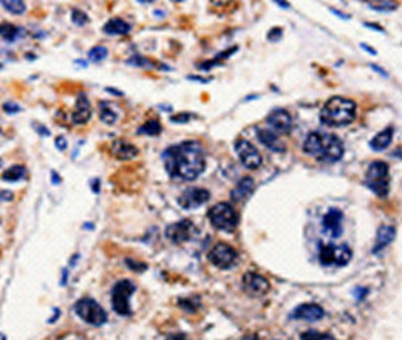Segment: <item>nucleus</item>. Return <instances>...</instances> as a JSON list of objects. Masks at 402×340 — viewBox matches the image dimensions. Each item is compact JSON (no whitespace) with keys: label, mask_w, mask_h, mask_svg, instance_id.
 Here are the masks:
<instances>
[{"label":"nucleus","mask_w":402,"mask_h":340,"mask_svg":"<svg viewBox=\"0 0 402 340\" xmlns=\"http://www.w3.org/2000/svg\"><path fill=\"white\" fill-rule=\"evenodd\" d=\"M235 152L239 155V159L248 170H257L263 164V158H262L259 149L248 139H243V138L237 139Z\"/></svg>","instance_id":"obj_11"},{"label":"nucleus","mask_w":402,"mask_h":340,"mask_svg":"<svg viewBox=\"0 0 402 340\" xmlns=\"http://www.w3.org/2000/svg\"><path fill=\"white\" fill-rule=\"evenodd\" d=\"M351 294H353V297H354L356 300L362 301V300L370 294V289H368V288H363V286H356V288L351 291Z\"/></svg>","instance_id":"obj_38"},{"label":"nucleus","mask_w":402,"mask_h":340,"mask_svg":"<svg viewBox=\"0 0 402 340\" xmlns=\"http://www.w3.org/2000/svg\"><path fill=\"white\" fill-rule=\"evenodd\" d=\"M393 135H394V129H393V127H387V129H383L382 132H379V133L370 141L371 150H374V152H382V150H385V149L391 144Z\"/></svg>","instance_id":"obj_23"},{"label":"nucleus","mask_w":402,"mask_h":340,"mask_svg":"<svg viewBox=\"0 0 402 340\" xmlns=\"http://www.w3.org/2000/svg\"><path fill=\"white\" fill-rule=\"evenodd\" d=\"M353 258V250L346 244H322L319 249V263L322 266H346Z\"/></svg>","instance_id":"obj_8"},{"label":"nucleus","mask_w":402,"mask_h":340,"mask_svg":"<svg viewBox=\"0 0 402 340\" xmlns=\"http://www.w3.org/2000/svg\"><path fill=\"white\" fill-rule=\"evenodd\" d=\"M0 200L2 201H13L14 193L11 190H0Z\"/></svg>","instance_id":"obj_43"},{"label":"nucleus","mask_w":402,"mask_h":340,"mask_svg":"<svg viewBox=\"0 0 402 340\" xmlns=\"http://www.w3.org/2000/svg\"><path fill=\"white\" fill-rule=\"evenodd\" d=\"M34 130L41 135V136H44V138H47V136H51V132H50V129H47L45 126H42V124H34Z\"/></svg>","instance_id":"obj_42"},{"label":"nucleus","mask_w":402,"mask_h":340,"mask_svg":"<svg viewBox=\"0 0 402 340\" xmlns=\"http://www.w3.org/2000/svg\"><path fill=\"white\" fill-rule=\"evenodd\" d=\"M67 280H68V271L64 269V271H62V280H61V284H62V286H67Z\"/></svg>","instance_id":"obj_53"},{"label":"nucleus","mask_w":402,"mask_h":340,"mask_svg":"<svg viewBox=\"0 0 402 340\" xmlns=\"http://www.w3.org/2000/svg\"><path fill=\"white\" fill-rule=\"evenodd\" d=\"M396 238V227L390 226V224H383L377 229L376 232V240H374V246L371 249V252L376 255L379 252H382L388 244H391Z\"/></svg>","instance_id":"obj_19"},{"label":"nucleus","mask_w":402,"mask_h":340,"mask_svg":"<svg viewBox=\"0 0 402 340\" xmlns=\"http://www.w3.org/2000/svg\"><path fill=\"white\" fill-rule=\"evenodd\" d=\"M357 107L353 99L343 96L330 98L320 110L319 119L328 127H345L350 126L357 115Z\"/></svg>","instance_id":"obj_3"},{"label":"nucleus","mask_w":402,"mask_h":340,"mask_svg":"<svg viewBox=\"0 0 402 340\" xmlns=\"http://www.w3.org/2000/svg\"><path fill=\"white\" fill-rule=\"evenodd\" d=\"M237 50H239V47H232V48H229V50H226V51H223V53H220V55H217V58L215 59H212V61H208V62H205V64H201V65H196L199 70H211V68H214L215 65H222L228 58H231L234 53H237Z\"/></svg>","instance_id":"obj_28"},{"label":"nucleus","mask_w":402,"mask_h":340,"mask_svg":"<svg viewBox=\"0 0 402 340\" xmlns=\"http://www.w3.org/2000/svg\"><path fill=\"white\" fill-rule=\"evenodd\" d=\"M330 11H331L333 14L339 16V17H340V19H343V21H350V16H345V14H342L340 11H337V10H334V8H330Z\"/></svg>","instance_id":"obj_50"},{"label":"nucleus","mask_w":402,"mask_h":340,"mask_svg":"<svg viewBox=\"0 0 402 340\" xmlns=\"http://www.w3.org/2000/svg\"><path fill=\"white\" fill-rule=\"evenodd\" d=\"M257 138H259L260 144H263L268 150H271L274 153H285L286 152V144L280 139V136H277V133L274 130L259 129Z\"/></svg>","instance_id":"obj_17"},{"label":"nucleus","mask_w":402,"mask_h":340,"mask_svg":"<svg viewBox=\"0 0 402 340\" xmlns=\"http://www.w3.org/2000/svg\"><path fill=\"white\" fill-rule=\"evenodd\" d=\"M359 2H368V0H359Z\"/></svg>","instance_id":"obj_61"},{"label":"nucleus","mask_w":402,"mask_h":340,"mask_svg":"<svg viewBox=\"0 0 402 340\" xmlns=\"http://www.w3.org/2000/svg\"><path fill=\"white\" fill-rule=\"evenodd\" d=\"M323 315H325V311L317 303H302L291 314L293 318L308 320V321H317V320L323 318Z\"/></svg>","instance_id":"obj_16"},{"label":"nucleus","mask_w":402,"mask_h":340,"mask_svg":"<svg viewBox=\"0 0 402 340\" xmlns=\"http://www.w3.org/2000/svg\"><path fill=\"white\" fill-rule=\"evenodd\" d=\"M283 34V30L282 28H272L269 33H268V39L269 41H279Z\"/></svg>","instance_id":"obj_41"},{"label":"nucleus","mask_w":402,"mask_h":340,"mask_svg":"<svg viewBox=\"0 0 402 340\" xmlns=\"http://www.w3.org/2000/svg\"><path fill=\"white\" fill-rule=\"evenodd\" d=\"M22 33H24L22 28H19V27H16L10 22L0 24V38H2L5 42H10V44L16 42L21 38Z\"/></svg>","instance_id":"obj_24"},{"label":"nucleus","mask_w":402,"mask_h":340,"mask_svg":"<svg viewBox=\"0 0 402 340\" xmlns=\"http://www.w3.org/2000/svg\"><path fill=\"white\" fill-rule=\"evenodd\" d=\"M92 190H93V193H99L101 192V181H99V178H95L92 181Z\"/></svg>","instance_id":"obj_44"},{"label":"nucleus","mask_w":402,"mask_h":340,"mask_svg":"<svg viewBox=\"0 0 402 340\" xmlns=\"http://www.w3.org/2000/svg\"><path fill=\"white\" fill-rule=\"evenodd\" d=\"M90 118H92V104H90L85 93H79V96L76 99V109L73 112L71 121L76 126H84L90 121Z\"/></svg>","instance_id":"obj_18"},{"label":"nucleus","mask_w":402,"mask_h":340,"mask_svg":"<svg viewBox=\"0 0 402 340\" xmlns=\"http://www.w3.org/2000/svg\"><path fill=\"white\" fill-rule=\"evenodd\" d=\"M172 2H175V4H181V2H184V0H172Z\"/></svg>","instance_id":"obj_59"},{"label":"nucleus","mask_w":402,"mask_h":340,"mask_svg":"<svg viewBox=\"0 0 402 340\" xmlns=\"http://www.w3.org/2000/svg\"><path fill=\"white\" fill-rule=\"evenodd\" d=\"M54 146H56L58 150L64 152V150L68 147V142H67V139H65L64 136H56V139H54Z\"/></svg>","instance_id":"obj_40"},{"label":"nucleus","mask_w":402,"mask_h":340,"mask_svg":"<svg viewBox=\"0 0 402 340\" xmlns=\"http://www.w3.org/2000/svg\"><path fill=\"white\" fill-rule=\"evenodd\" d=\"M99 119L107 126H113L118 121V113L112 109L108 102L102 101L99 102Z\"/></svg>","instance_id":"obj_27"},{"label":"nucleus","mask_w":402,"mask_h":340,"mask_svg":"<svg viewBox=\"0 0 402 340\" xmlns=\"http://www.w3.org/2000/svg\"><path fill=\"white\" fill-rule=\"evenodd\" d=\"M237 258V250L228 243H217L208 254V260L218 269H231Z\"/></svg>","instance_id":"obj_10"},{"label":"nucleus","mask_w":402,"mask_h":340,"mask_svg":"<svg viewBox=\"0 0 402 340\" xmlns=\"http://www.w3.org/2000/svg\"><path fill=\"white\" fill-rule=\"evenodd\" d=\"M125 264L129 269H132L133 272H144L147 271L149 264L147 263H142V261H138V260H133V258H125Z\"/></svg>","instance_id":"obj_35"},{"label":"nucleus","mask_w":402,"mask_h":340,"mask_svg":"<svg viewBox=\"0 0 402 340\" xmlns=\"http://www.w3.org/2000/svg\"><path fill=\"white\" fill-rule=\"evenodd\" d=\"M368 8L379 13H391L399 8L397 0H368Z\"/></svg>","instance_id":"obj_25"},{"label":"nucleus","mask_w":402,"mask_h":340,"mask_svg":"<svg viewBox=\"0 0 402 340\" xmlns=\"http://www.w3.org/2000/svg\"><path fill=\"white\" fill-rule=\"evenodd\" d=\"M209 200H211V192L208 189H201V187H189L176 198L178 204L186 210L196 209L199 206L206 204Z\"/></svg>","instance_id":"obj_13"},{"label":"nucleus","mask_w":402,"mask_h":340,"mask_svg":"<svg viewBox=\"0 0 402 340\" xmlns=\"http://www.w3.org/2000/svg\"><path fill=\"white\" fill-rule=\"evenodd\" d=\"M0 167H2V159H0Z\"/></svg>","instance_id":"obj_63"},{"label":"nucleus","mask_w":402,"mask_h":340,"mask_svg":"<svg viewBox=\"0 0 402 340\" xmlns=\"http://www.w3.org/2000/svg\"><path fill=\"white\" fill-rule=\"evenodd\" d=\"M0 338H7V337H5V335H0Z\"/></svg>","instance_id":"obj_62"},{"label":"nucleus","mask_w":402,"mask_h":340,"mask_svg":"<svg viewBox=\"0 0 402 340\" xmlns=\"http://www.w3.org/2000/svg\"><path fill=\"white\" fill-rule=\"evenodd\" d=\"M342 220H343V212L340 209H328V212L322 218V226L325 232H330L331 237L337 238L342 235L343 227H342Z\"/></svg>","instance_id":"obj_15"},{"label":"nucleus","mask_w":402,"mask_h":340,"mask_svg":"<svg viewBox=\"0 0 402 340\" xmlns=\"http://www.w3.org/2000/svg\"><path fill=\"white\" fill-rule=\"evenodd\" d=\"M78 258H79V255H75V257H73V258H71V261H70V264H71V266H75V264H76V263H78Z\"/></svg>","instance_id":"obj_56"},{"label":"nucleus","mask_w":402,"mask_h":340,"mask_svg":"<svg viewBox=\"0 0 402 340\" xmlns=\"http://www.w3.org/2000/svg\"><path fill=\"white\" fill-rule=\"evenodd\" d=\"M2 135H4V132H2V129H0V138H2Z\"/></svg>","instance_id":"obj_60"},{"label":"nucleus","mask_w":402,"mask_h":340,"mask_svg":"<svg viewBox=\"0 0 402 340\" xmlns=\"http://www.w3.org/2000/svg\"><path fill=\"white\" fill-rule=\"evenodd\" d=\"M300 338H317V340L326 338V340H333L334 335L326 334V332H319V331H305V332L300 334Z\"/></svg>","instance_id":"obj_36"},{"label":"nucleus","mask_w":402,"mask_h":340,"mask_svg":"<svg viewBox=\"0 0 402 340\" xmlns=\"http://www.w3.org/2000/svg\"><path fill=\"white\" fill-rule=\"evenodd\" d=\"M102 30L105 34H110V36H125L132 31V25L119 17H113L104 25Z\"/></svg>","instance_id":"obj_22"},{"label":"nucleus","mask_w":402,"mask_h":340,"mask_svg":"<svg viewBox=\"0 0 402 340\" xmlns=\"http://www.w3.org/2000/svg\"><path fill=\"white\" fill-rule=\"evenodd\" d=\"M73 309L85 323H88L92 326H102V325H105V321L108 318L105 309L92 297L79 298L75 303Z\"/></svg>","instance_id":"obj_7"},{"label":"nucleus","mask_w":402,"mask_h":340,"mask_svg":"<svg viewBox=\"0 0 402 340\" xmlns=\"http://www.w3.org/2000/svg\"><path fill=\"white\" fill-rule=\"evenodd\" d=\"M107 93H112V95H116V96H122V92H118L115 88H105Z\"/></svg>","instance_id":"obj_54"},{"label":"nucleus","mask_w":402,"mask_h":340,"mask_svg":"<svg viewBox=\"0 0 402 340\" xmlns=\"http://www.w3.org/2000/svg\"><path fill=\"white\" fill-rule=\"evenodd\" d=\"M363 25H365L367 28H370V30H376V31H379V33H385V30H383L382 27H379L377 24H370V22H363Z\"/></svg>","instance_id":"obj_45"},{"label":"nucleus","mask_w":402,"mask_h":340,"mask_svg":"<svg viewBox=\"0 0 402 340\" xmlns=\"http://www.w3.org/2000/svg\"><path fill=\"white\" fill-rule=\"evenodd\" d=\"M21 110H22L21 105L16 104V102H5V104H4V112H7V113H10V115H16V113H19Z\"/></svg>","instance_id":"obj_39"},{"label":"nucleus","mask_w":402,"mask_h":340,"mask_svg":"<svg viewBox=\"0 0 402 340\" xmlns=\"http://www.w3.org/2000/svg\"><path fill=\"white\" fill-rule=\"evenodd\" d=\"M211 224L222 232L232 234L239 227V213L231 203H217L208 212Z\"/></svg>","instance_id":"obj_5"},{"label":"nucleus","mask_w":402,"mask_h":340,"mask_svg":"<svg viewBox=\"0 0 402 340\" xmlns=\"http://www.w3.org/2000/svg\"><path fill=\"white\" fill-rule=\"evenodd\" d=\"M178 306L187 314H196L201 308L198 297H182L178 300Z\"/></svg>","instance_id":"obj_30"},{"label":"nucleus","mask_w":402,"mask_h":340,"mask_svg":"<svg viewBox=\"0 0 402 340\" xmlns=\"http://www.w3.org/2000/svg\"><path fill=\"white\" fill-rule=\"evenodd\" d=\"M162 132V127L159 124L158 119H150L147 122H144L139 129H138V133H144V135H149V136H156Z\"/></svg>","instance_id":"obj_31"},{"label":"nucleus","mask_w":402,"mask_h":340,"mask_svg":"<svg viewBox=\"0 0 402 340\" xmlns=\"http://www.w3.org/2000/svg\"><path fill=\"white\" fill-rule=\"evenodd\" d=\"M27 167L24 166H13L10 169H7L4 173H2V180L4 181H8V183H17V181H22L27 178Z\"/></svg>","instance_id":"obj_26"},{"label":"nucleus","mask_w":402,"mask_h":340,"mask_svg":"<svg viewBox=\"0 0 402 340\" xmlns=\"http://www.w3.org/2000/svg\"><path fill=\"white\" fill-rule=\"evenodd\" d=\"M53 311H54V315H53L51 318H48V323H56V320L61 317V311H59L58 308H54Z\"/></svg>","instance_id":"obj_49"},{"label":"nucleus","mask_w":402,"mask_h":340,"mask_svg":"<svg viewBox=\"0 0 402 340\" xmlns=\"http://www.w3.org/2000/svg\"><path fill=\"white\" fill-rule=\"evenodd\" d=\"M138 2H141V4H153L155 0H138Z\"/></svg>","instance_id":"obj_57"},{"label":"nucleus","mask_w":402,"mask_h":340,"mask_svg":"<svg viewBox=\"0 0 402 340\" xmlns=\"http://www.w3.org/2000/svg\"><path fill=\"white\" fill-rule=\"evenodd\" d=\"M303 152L319 163H337L342 159L343 142L333 133L311 132L303 141Z\"/></svg>","instance_id":"obj_2"},{"label":"nucleus","mask_w":402,"mask_h":340,"mask_svg":"<svg viewBox=\"0 0 402 340\" xmlns=\"http://www.w3.org/2000/svg\"><path fill=\"white\" fill-rule=\"evenodd\" d=\"M84 229H90V230H93L95 227H93V224H84Z\"/></svg>","instance_id":"obj_58"},{"label":"nucleus","mask_w":402,"mask_h":340,"mask_svg":"<svg viewBox=\"0 0 402 340\" xmlns=\"http://www.w3.org/2000/svg\"><path fill=\"white\" fill-rule=\"evenodd\" d=\"M127 64L129 65H133V67H141V68H153V67H158V68H164V70H169V67H164V65H155L150 59L147 58H142V56H132L130 59H127Z\"/></svg>","instance_id":"obj_32"},{"label":"nucleus","mask_w":402,"mask_h":340,"mask_svg":"<svg viewBox=\"0 0 402 340\" xmlns=\"http://www.w3.org/2000/svg\"><path fill=\"white\" fill-rule=\"evenodd\" d=\"M0 5L14 16H22L27 11V5L24 0H0Z\"/></svg>","instance_id":"obj_29"},{"label":"nucleus","mask_w":402,"mask_h":340,"mask_svg":"<svg viewBox=\"0 0 402 340\" xmlns=\"http://www.w3.org/2000/svg\"><path fill=\"white\" fill-rule=\"evenodd\" d=\"M274 2L280 7V8H285V10H289V4L286 2V0H274Z\"/></svg>","instance_id":"obj_51"},{"label":"nucleus","mask_w":402,"mask_h":340,"mask_svg":"<svg viewBox=\"0 0 402 340\" xmlns=\"http://www.w3.org/2000/svg\"><path fill=\"white\" fill-rule=\"evenodd\" d=\"M266 122L272 127V130L276 133H285L288 135L291 130H293V118L291 115L283 110V109H279V110H274L271 112L268 116H266Z\"/></svg>","instance_id":"obj_14"},{"label":"nucleus","mask_w":402,"mask_h":340,"mask_svg":"<svg viewBox=\"0 0 402 340\" xmlns=\"http://www.w3.org/2000/svg\"><path fill=\"white\" fill-rule=\"evenodd\" d=\"M190 118H192V115L184 112V113H178V115L170 116V122H173V124H187L190 121Z\"/></svg>","instance_id":"obj_37"},{"label":"nucleus","mask_w":402,"mask_h":340,"mask_svg":"<svg viewBox=\"0 0 402 340\" xmlns=\"http://www.w3.org/2000/svg\"><path fill=\"white\" fill-rule=\"evenodd\" d=\"M365 186L380 200H385L390 192V167L383 161H374L368 166Z\"/></svg>","instance_id":"obj_4"},{"label":"nucleus","mask_w":402,"mask_h":340,"mask_svg":"<svg viewBox=\"0 0 402 340\" xmlns=\"http://www.w3.org/2000/svg\"><path fill=\"white\" fill-rule=\"evenodd\" d=\"M164 169L170 178L195 181L206 170V152L198 141H182L167 147L162 155Z\"/></svg>","instance_id":"obj_1"},{"label":"nucleus","mask_w":402,"mask_h":340,"mask_svg":"<svg viewBox=\"0 0 402 340\" xmlns=\"http://www.w3.org/2000/svg\"><path fill=\"white\" fill-rule=\"evenodd\" d=\"M242 284H243V291L252 298H260L271 291L269 280L266 277L260 275L259 272H254V271H248L243 275Z\"/></svg>","instance_id":"obj_12"},{"label":"nucleus","mask_w":402,"mask_h":340,"mask_svg":"<svg viewBox=\"0 0 402 340\" xmlns=\"http://www.w3.org/2000/svg\"><path fill=\"white\" fill-rule=\"evenodd\" d=\"M255 187H257V184H255L254 178H251V176H243V178L237 183L235 189L231 192V198H232L235 203H243V201H246V200L254 193Z\"/></svg>","instance_id":"obj_21"},{"label":"nucleus","mask_w":402,"mask_h":340,"mask_svg":"<svg viewBox=\"0 0 402 340\" xmlns=\"http://www.w3.org/2000/svg\"><path fill=\"white\" fill-rule=\"evenodd\" d=\"M189 79H190V81H198V82H208L206 79H203V78H199V76H190Z\"/></svg>","instance_id":"obj_55"},{"label":"nucleus","mask_w":402,"mask_h":340,"mask_svg":"<svg viewBox=\"0 0 402 340\" xmlns=\"http://www.w3.org/2000/svg\"><path fill=\"white\" fill-rule=\"evenodd\" d=\"M110 153H112L113 158H116V159H119V161H129V159L136 158L138 153H139V150H138L133 144H130V142H127V141H124V139H118V141H115V142L112 144Z\"/></svg>","instance_id":"obj_20"},{"label":"nucleus","mask_w":402,"mask_h":340,"mask_svg":"<svg viewBox=\"0 0 402 340\" xmlns=\"http://www.w3.org/2000/svg\"><path fill=\"white\" fill-rule=\"evenodd\" d=\"M136 292V284L132 280H119L112 288V308L118 315L129 317L133 314L130 297Z\"/></svg>","instance_id":"obj_6"},{"label":"nucleus","mask_w":402,"mask_h":340,"mask_svg":"<svg viewBox=\"0 0 402 340\" xmlns=\"http://www.w3.org/2000/svg\"><path fill=\"white\" fill-rule=\"evenodd\" d=\"M107 56H108V50L105 47H93L88 51V59L92 62H96V64H99L104 59H107Z\"/></svg>","instance_id":"obj_33"},{"label":"nucleus","mask_w":402,"mask_h":340,"mask_svg":"<svg viewBox=\"0 0 402 340\" xmlns=\"http://www.w3.org/2000/svg\"><path fill=\"white\" fill-rule=\"evenodd\" d=\"M196 232H198V229L195 227V224L190 220H181V221L169 224L164 230V235L172 244L179 246L182 243L190 241L196 235Z\"/></svg>","instance_id":"obj_9"},{"label":"nucleus","mask_w":402,"mask_h":340,"mask_svg":"<svg viewBox=\"0 0 402 340\" xmlns=\"http://www.w3.org/2000/svg\"><path fill=\"white\" fill-rule=\"evenodd\" d=\"M51 183L53 184H59V183H62V178H59V175H58V172H51Z\"/></svg>","instance_id":"obj_48"},{"label":"nucleus","mask_w":402,"mask_h":340,"mask_svg":"<svg viewBox=\"0 0 402 340\" xmlns=\"http://www.w3.org/2000/svg\"><path fill=\"white\" fill-rule=\"evenodd\" d=\"M71 22L75 25H78V27H84V25H87L90 22V17L84 11L75 8V10H71Z\"/></svg>","instance_id":"obj_34"},{"label":"nucleus","mask_w":402,"mask_h":340,"mask_svg":"<svg viewBox=\"0 0 402 340\" xmlns=\"http://www.w3.org/2000/svg\"><path fill=\"white\" fill-rule=\"evenodd\" d=\"M360 48H363L367 53H370V55H373V56H376V55H377V53H376V50H374L373 47L367 45V44H360Z\"/></svg>","instance_id":"obj_47"},{"label":"nucleus","mask_w":402,"mask_h":340,"mask_svg":"<svg viewBox=\"0 0 402 340\" xmlns=\"http://www.w3.org/2000/svg\"><path fill=\"white\" fill-rule=\"evenodd\" d=\"M231 2L232 0H211V4L215 5V7H228Z\"/></svg>","instance_id":"obj_46"},{"label":"nucleus","mask_w":402,"mask_h":340,"mask_svg":"<svg viewBox=\"0 0 402 340\" xmlns=\"http://www.w3.org/2000/svg\"><path fill=\"white\" fill-rule=\"evenodd\" d=\"M370 68H371V70H374V71H377V73H380V75H382V76H385V78L388 76V75H387V71H385L383 68L377 67V65H370Z\"/></svg>","instance_id":"obj_52"}]
</instances>
